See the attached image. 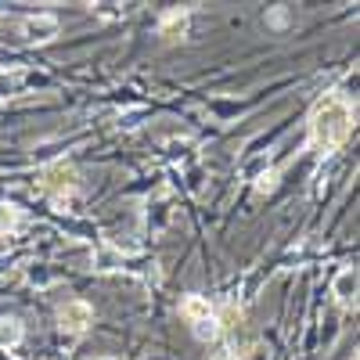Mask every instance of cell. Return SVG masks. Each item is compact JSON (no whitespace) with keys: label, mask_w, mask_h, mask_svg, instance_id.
I'll return each instance as SVG.
<instances>
[{"label":"cell","mask_w":360,"mask_h":360,"mask_svg":"<svg viewBox=\"0 0 360 360\" xmlns=\"http://www.w3.org/2000/svg\"><path fill=\"white\" fill-rule=\"evenodd\" d=\"M310 130H314V141L324 148V152H335V148L349 137V130H353V108H349L339 94L324 98V101L314 108Z\"/></svg>","instance_id":"6da1fadb"},{"label":"cell","mask_w":360,"mask_h":360,"mask_svg":"<svg viewBox=\"0 0 360 360\" xmlns=\"http://www.w3.org/2000/svg\"><path fill=\"white\" fill-rule=\"evenodd\" d=\"M180 314L191 321L195 335H198L202 342H205V339H217V332H220V317H217V310L209 307L202 295H188L184 303H180Z\"/></svg>","instance_id":"7a4b0ae2"},{"label":"cell","mask_w":360,"mask_h":360,"mask_svg":"<svg viewBox=\"0 0 360 360\" xmlns=\"http://www.w3.org/2000/svg\"><path fill=\"white\" fill-rule=\"evenodd\" d=\"M58 321H62L65 332L83 335L86 328L94 324V310H90V303H83V299H72V303H65L62 310H58Z\"/></svg>","instance_id":"3957f363"},{"label":"cell","mask_w":360,"mask_h":360,"mask_svg":"<svg viewBox=\"0 0 360 360\" xmlns=\"http://www.w3.org/2000/svg\"><path fill=\"white\" fill-rule=\"evenodd\" d=\"M332 292H335V299L346 307V310H353L356 307V266H346V270H339L335 274V285H332Z\"/></svg>","instance_id":"277c9868"},{"label":"cell","mask_w":360,"mask_h":360,"mask_svg":"<svg viewBox=\"0 0 360 360\" xmlns=\"http://www.w3.org/2000/svg\"><path fill=\"white\" fill-rule=\"evenodd\" d=\"M22 33H25V40L44 44V40L58 37V18H51V15H40V18H25V22H22Z\"/></svg>","instance_id":"5b68a950"},{"label":"cell","mask_w":360,"mask_h":360,"mask_svg":"<svg viewBox=\"0 0 360 360\" xmlns=\"http://www.w3.org/2000/svg\"><path fill=\"white\" fill-rule=\"evenodd\" d=\"M44 184H47L51 191H72V188H76V169L65 166V162H58L54 169L44 173Z\"/></svg>","instance_id":"8992f818"},{"label":"cell","mask_w":360,"mask_h":360,"mask_svg":"<svg viewBox=\"0 0 360 360\" xmlns=\"http://www.w3.org/2000/svg\"><path fill=\"white\" fill-rule=\"evenodd\" d=\"M184 25H188V11H169V15L162 18V25H159V37L173 40V37L184 33Z\"/></svg>","instance_id":"52a82bcc"},{"label":"cell","mask_w":360,"mask_h":360,"mask_svg":"<svg viewBox=\"0 0 360 360\" xmlns=\"http://www.w3.org/2000/svg\"><path fill=\"white\" fill-rule=\"evenodd\" d=\"M18 339H22V324H18L15 317L0 321V349H11V346H18Z\"/></svg>","instance_id":"ba28073f"},{"label":"cell","mask_w":360,"mask_h":360,"mask_svg":"<svg viewBox=\"0 0 360 360\" xmlns=\"http://www.w3.org/2000/svg\"><path fill=\"white\" fill-rule=\"evenodd\" d=\"M18 220H22V213L15 205H0V231H11V227H18Z\"/></svg>","instance_id":"9c48e42d"}]
</instances>
